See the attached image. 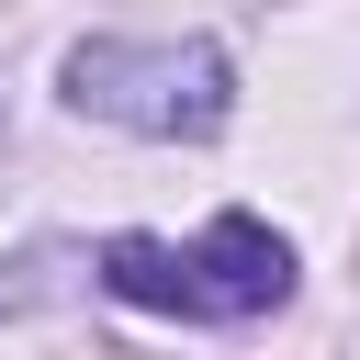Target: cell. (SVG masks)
I'll return each mask as SVG.
<instances>
[{
  "instance_id": "6da1fadb",
  "label": "cell",
  "mask_w": 360,
  "mask_h": 360,
  "mask_svg": "<svg viewBox=\"0 0 360 360\" xmlns=\"http://www.w3.org/2000/svg\"><path fill=\"white\" fill-rule=\"evenodd\" d=\"M101 292L112 304H135V315H191V326H248V315H281L292 304V248H281V225H259V214H214L191 248H169V236H101Z\"/></svg>"
},
{
  "instance_id": "7a4b0ae2",
  "label": "cell",
  "mask_w": 360,
  "mask_h": 360,
  "mask_svg": "<svg viewBox=\"0 0 360 360\" xmlns=\"http://www.w3.org/2000/svg\"><path fill=\"white\" fill-rule=\"evenodd\" d=\"M56 90L68 112L90 124H124V135H158V146H202L225 112H236V56L214 34H180V45H135V34H79L56 56Z\"/></svg>"
}]
</instances>
